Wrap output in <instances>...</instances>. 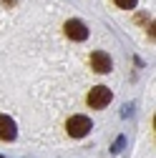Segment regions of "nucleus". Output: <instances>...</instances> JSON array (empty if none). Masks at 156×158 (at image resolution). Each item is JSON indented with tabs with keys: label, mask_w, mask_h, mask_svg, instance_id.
I'll return each instance as SVG.
<instances>
[{
	"label": "nucleus",
	"mask_w": 156,
	"mask_h": 158,
	"mask_svg": "<svg viewBox=\"0 0 156 158\" xmlns=\"http://www.w3.org/2000/svg\"><path fill=\"white\" fill-rule=\"evenodd\" d=\"M66 131H68L71 138H83L91 131V118L88 115H71L68 123H66Z\"/></svg>",
	"instance_id": "1"
},
{
	"label": "nucleus",
	"mask_w": 156,
	"mask_h": 158,
	"mask_svg": "<svg viewBox=\"0 0 156 158\" xmlns=\"http://www.w3.org/2000/svg\"><path fill=\"white\" fill-rule=\"evenodd\" d=\"M86 101H88V106L96 108V110L106 108V106L111 103V88H106V85H96V88H91V93H88Z\"/></svg>",
	"instance_id": "2"
},
{
	"label": "nucleus",
	"mask_w": 156,
	"mask_h": 158,
	"mask_svg": "<svg viewBox=\"0 0 156 158\" xmlns=\"http://www.w3.org/2000/svg\"><path fill=\"white\" fill-rule=\"evenodd\" d=\"M91 68H93L96 73H111V68H113L111 55L103 53V50H93V53H91Z\"/></svg>",
	"instance_id": "3"
},
{
	"label": "nucleus",
	"mask_w": 156,
	"mask_h": 158,
	"mask_svg": "<svg viewBox=\"0 0 156 158\" xmlns=\"http://www.w3.org/2000/svg\"><path fill=\"white\" fill-rule=\"evenodd\" d=\"M63 30H66V35L71 38V40H86V38H88V28H86V23L76 20V18L63 25Z\"/></svg>",
	"instance_id": "4"
},
{
	"label": "nucleus",
	"mask_w": 156,
	"mask_h": 158,
	"mask_svg": "<svg viewBox=\"0 0 156 158\" xmlns=\"http://www.w3.org/2000/svg\"><path fill=\"white\" fill-rule=\"evenodd\" d=\"M15 135H18L15 121L10 115H0V141H13Z\"/></svg>",
	"instance_id": "5"
},
{
	"label": "nucleus",
	"mask_w": 156,
	"mask_h": 158,
	"mask_svg": "<svg viewBox=\"0 0 156 158\" xmlns=\"http://www.w3.org/2000/svg\"><path fill=\"white\" fill-rule=\"evenodd\" d=\"M116 5L119 8H124V10H133L136 8V3H139V0H113Z\"/></svg>",
	"instance_id": "6"
},
{
	"label": "nucleus",
	"mask_w": 156,
	"mask_h": 158,
	"mask_svg": "<svg viewBox=\"0 0 156 158\" xmlns=\"http://www.w3.org/2000/svg\"><path fill=\"white\" fill-rule=\"evenodd\" d=\"M3 3H5V5H15V3H18V0H3Z\"/></svg>",
	"instance_id": "7"
}]
</instances>
